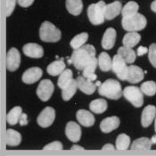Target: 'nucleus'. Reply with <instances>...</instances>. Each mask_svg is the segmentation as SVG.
Returning a JSON list of instances; mask_svg holds the SVG:
<instances>
[{
  "label": "nucleus",
  "instance_id": "39",
  "mask_svg": "<svg viewBox=\"0 0 156 156\" xmlns=\"http://www.w3.org/2000/svg\"><path fill=\"white\" fill-rule=\"evenodd\" d=\"M62 144L59 141H55V142H52L48 145H46L43 149L44 150H62Z\"/></svg>",
  "mask_w": 156,
  "mask_h": 156
},
{
  "label": "nucleus",
  "instance_id": "11",
  "mask_svg": "<svg viewBox=\"0 0 156 156\" xmlns=\"http://www.w3.org/2000/svg\"><path fill=\"white\" fill-rule=\"evenodd\" d=\"M66 136L73 143H77L81 137V129L79 124L74 121H70L67 123L65 128Z\"/></svg>",
  "mask_w": 156,
  "mask_h": 156
},
{
  "label": "nucleus",
  "instance_id": "42",
  "mask_svg": "<svg viewBox=\"0 0 156 156\" xmlns=\"http://www.w3.org/2000/svg\"><path fill=\"white\" fill-rule=\"evenodd\" d=\"M148 48H145V47H139V48H137V55H139V56H141V55H143L144 54H146L147 52H148Z\"/></svg>",
  "mask_w": 156,
  "mask_h": 156
},
{
  "label": "nucleus",
  "instance_id": "14",
  "mask_svg": "<svg viewBox=\"0 0 156 156\" xmlns=\"http://www.w3.org/2000/svg\"><path fill=\"white\" fill-rule=\"evenodd\" d=\"M120 119L117 116H112V117L105 118L102 120L100 124V129L104 133L112 132V130H115L116 129H118V127L120 126Z\"/></svg>",
  "mask_w": 156,
  "mask_h": 156
},
{
  "label": "nucleus",
  "instance_id": "43",
  "mask_svg": "<svg viewBox=\"0 0 156 156\" xmlns=\"http://www.w3.org/2000/svg\"><path fill=\"white\" fill-rule=\"evenodd\" d=\"M102 150H103V151H105H105H114V146L112 144H105V146H103Z\"/></svg>",
  "mask_w": 156,
  "mask_h": 156
},
{
  "label": "nucleus",
  "instance_id": "28",
  "mask_svg": "<svg viewBox=\"0 0 156 156\" xmlns=\"http://www.w3.org/2000/svg\"><path fill=\"white\" fill-rule=\"evenodd\" d=\"M152 140L147 137H141L133 142L130 146L131 150H143V151H148L152 147Z\"/></svg>",
  "mask_w": 156,
  "mask_h": 156
},
{
  "label": "nucleus",
  "instance_id": "17",
  "mask_svg": "<svg viewBox=\"0 0 156 156\" xmlns=\"http://www.w3.org/2000/svg\"><path fill=\"white\" fill-rule=\"evenodd\" d=\"M78 87L86 95H92L96 89V84L93 83L91 80H88L83 76H79L77 78Z\"/></svg>",
  "mask_w": 156,
  "mask_h": 156
},
{
  "label": "nucleus",
  "instance_id": "8",
  "mask_svg": "<svg viewBox=\"0 0 156 156\" xmlns=\"http://www.w3.org/2000/svg\"><path fill=\"white\" fill-rule=\"evenodd\" d=\"M55 90V86L50 80H43L38 84L37 88V95L43 102H47L50 99Z\"/></svg>",
  "mask_w": 156,
  "mask_h": 156
},
{
  "label": "nucleus",
  "instance_id": "4",
  "mask_svg": "<svg viewBox=\"0 0 156 156\" xmlns=\"http://www.w3.org/2000/svg\"><path fill=\"white\" fill-rule=\"evenodd\" d=\"M105 3L101 0L98 3L91 4L87 7V16L90 23L94 25H99L105 22Z\"/></svg>",
  "mask_w": 156,
  "mask_h": 156
},
{
  "label": "nucleus",
  "instance_id": "22",
  "mask_svg": "<svg viewBox=\"0 0 156 156\" xmlns=\"http://www.w3.org/2000/svg\"><path fill=\"white\" fill-rule=\"evenodd\" d=\"M65 62L63 61V58H60L58 60L55 61L51 62L47 68L48 74L51 76H57L60 75L62 72L65 70Z\"/></svg>",
  "mask_w": 156,
  "mask_h": 156
},
{
  "label": "nucleus",
  "instance_id": "32",
  "mask_svg": "<svg viewBox=\"0 0 156 156\" xmlns=\"http://www.w3.org/2000/svg\"><path fill=\"white\" fill-rule=\"evenodd\" d=\"M23 113V110L21 106H15L7 113V117L6 120L8 124L10 125H15L17 122H19L21 115Z\"/></svg>",
  "mask_w": 156,
  "mask_h": 156
},
{
  "label": "nucleus",
  "instance_id": "9",
  "mask_svg": "<svg viewBox=\"0 0 156 156\" xmlns=\"http://www.w3.org/2000/svg\"><path fill=\"white\" fill-rule=\"evenodd\" d=\"M55 119V109L48 106L44 109L37 117V124L42 128H48L51 126Z\"/></svg>",
  "mask_w": 156,
  "mask_h": 156
},
{
  "label": "nucleus",
  "instance_id": "6",
  "mask_svg": "<svg viewBox=\"0 0 156 156\" xmlns=\"http://www.w3.org/2000/svg\"><path fill=\"white\" fill-rule=\"evenodd\" d=\"M144 93L141 88L134 86H128L123 90L124 97L132 104L135 107H141L144 104Z\"/></svg>",
  "mask_w": 156,
  "mask_h": 156
},
{
  "label": "nucleus",
  "instance_id": "7",
  "mask_svg": "<svg viewBox=\"0 0 156 156\" xmlns=\"http://www.w3.org/2000/svg\"><path fill=\"white\" fill-rule=\"evenodd\" d=\"M128 66L127 62L120 55H115L112 58V72L116 74L118 79L120 80H127L128 75Z\"/></svg>",
  "mask_w": 156,
  "mask_h": 156
},
{
  "label": "nucleus",
  "instance_id": "18",
  "mask_svg": "<svg viewBox=\"0 0 156 156\" xmlns=\"http://www.w3.org/2000/svg\"><path fill=\"white\" fill-rule=\"evenodd\" d=\"M116 30L113 28H108L103 37L102 39V47L104 49L110 50L114 47L116 40Z\"/></svg>",
  "mask_w": 156,
  "mask_h": 156
},
{
  "label": "nucleus",
  "instance_id": "30",
  "mask_svg": "<svg viewBox=\"0 0 156 156\" xmlns=\"http://www.w3.org/2000/svg\"><path fill=\"white\" fill-rule=\"evenodd\" d=\"M107 102L105 99H95L89 104V108L90 110L95 112L96 114H100L105 112L107 110Z\"/></svg>",
  "mask_w": 156,
  "mask_h": 156
},
{
  "label": "nucleus",
  "instance_id": "24",
  "mask_svg": "<svg viewBox=\"0 0 156 156\" xmlns=\"http://www.w3.org/2000/svg\"><path fill=\"white\" fill-rule=\"evenodd\" d=\"M22 141V136L21 134L11 129H8L5 133V143L7 145L10 146H16L21 143Z\"/></svg>",
  "mask_w": 156,
  "mask_h": 156
},
{
  "label": "nucleus",
  "instance_id": "36",
  "mask_svg": "<svg viewBox=\"0 0 156 156\" xmlns=\"http://www.w3.org/2000/svg\"><path fill=\"white\" fill-rule=\"evenodd\" d=\"M141 90L144 95L153 96L156 94V83L154 81H146L141 85Z\"/></svg>",
  "mask_w": 156,
  "mask_h": 156
},
{
  "label": "nucleus",
  "instance_id": "5",
  "mask_svg": "<svg viewBox=\"0 0 156 156\" xmlns=\"http://www.w3.org/2000/svg\"><path fill=\"white\" fill-rule=\"evenodd\" d=\"M146 18L141 13H136L130 17H122L121 24L127 31H138L145 28Z\"/></svg>",
  "mask_w": 156,
  "mask_h": 156
},
{
  "label": "nucleus",
  "instance_id": "29",
  "mask_svg": "<svg viewBox=\"0 0 156 156\" xmlns=\"http://www.w3.org/2000/svg\"><path fill=\"white\" fill-rule=\"evenodd\" d=\"M118 54L124 60L126 61L127 63H133L136 60V53H135V51L133 50L132 48H128V47H125V46L119 48Z\"/></svg>",
  "mask_w": 156,
  "mask_h": 156
},
{
  "label": "nucleus",
  "instance_id": "10",
  "mask_svg": "<svg viewBox=\"0 0 156 156\" xmlns=\"http://www.w3.org/2000/svg\"><path fill=\"white\" fill-rule=\"evenodd\" d=\"M21 63V55L19 51L15 48H11L6 55V67L10 72L16 71Z\"/></svg>",
  "mask_w": 156,
  "mask_h": 156
},
{
  "label": "nucleus",
  "instance_id": "26",
  "mask_svg": "<svg viewBox=\"0 0 156 156\" xmlns=\"http://www.w3.org/2000/svg\"><path fill=\"white\" fill-rule=\"evenodd\" d=\"M140 39H141V36L136 31H129L124 36L122 42L125 47L132 48L139 43Z\"/></svg>",
  "mask_w": 156,
  "mask_h": 156
},
{
  "label": "nucleus",
  "instance_id": "13",
  "mask_svg": "<svg viewBox=\"0 0 156 156\" xmlns=\"http://www.w3.org/2000/svg\"><path fill=\"white\" fill-rule=\"evenodd\" d=\"M23 50L24 55L30 58H41L44 55L43 48L36 43L26 44Z\"/></svg>",
  "mask_w": 156,
  "mask_h": 156
},
{
  "label": "nucleus",
  "instance_id": "40",
  "mask_svg": "<svg viewBox=\"0 0 156 156\" xmlns=\"http://www.w3.org/2000/svg\"><path fill=\"white\" fill-rule=\"evenodd\" d=\"M17 2L22 7H29L33 4L34 0H17Z\"/></svg>",
  "mask_w": 156,
  "mask_h": 156
},
{
  "label": "nucleus",
  "instance_id": "21",
  "mask_svg": "<svg viewBox=\"0 0 156 156\" xmlns=\"http://www.w3.org/2000/svg\"><path fill=\"white\" fill-rule=\"evenodd\" d=\"M97 64H98V59L96 58V57H94L92 59V61L83 69V72H82L83 73V77H85L86 79H87L88 80H91V81L96 80L97 76H96L95 72H96Z\"/></svg>",
  "mask_w": 156,
  "mask_h": 156
},
{
  "label": "nucleus",
  "instance_id": "47",
  "mask_svg": "<svg viewBox=\"0 0 156 156\" xmlns=\"http://www.w3.org/2000/svg\"><path fill=\"white\" fill-rule=\"evenodd\" d=\"M96 86H98V87H99V86H100V85L102 84V83H101V82H100V81H96Z\"/></svg>",
  "mask_w": 156,
  "mask_h": 156
},
{
  "label": "nucleus",
  "instance_id": "23",
  "mask_svg": "<svg viewBox=\"0 0 156 156\" xmlns=\"http://www.w3.org/2000/svg\"><path fill=\"white\" fill-rule=\"evenodd\" d=\"M67 11L72 15H80L83 9V3L81 0H66Z\"/></svg>",
  "mask_w": 156,
  "mask_h": 156
},
{
  "label": "nucleus",
  "instance_id": "27",
  "mask_svg": "<svg viewBox=\"0 0 156 156\" xmlns=\"http://www.w3.org/2000/svg\"><path fill=\"white\" fill-rule=\"evenodd\" d=\"M78 88V83H77V80H73L67 85L64 88H62V97L64 101H69L72 96H74V94L76 93Z\"/></svg>",
  "mask_w": 156,
  "mask_h": 156
},
{
  "label": "nucleus",
  "instance_id": "16",
  "mask_svg": "<svg viewBox=\"0 0 156 156\" xmlns=\"http://www.w3.org/2000/svg\"><path fill=\"white\" fill-rule=\"evenodd\" d=\"M78 121L84 127H91L95 124V116L87 110H79L76 114Z\"/></svg>",
  "mask_w": 156,
  "mask_h": 156
},
{
  "label": "nucleus",
  "instance_id": "41",
  "mask_svg": "<svg viewBox=\"0 0 156 156\" xmlns=\"http://www.w3.org/2000/svg\"><path fill=\"white\" fill-rule=\"evenodd\" d=\"M20 125L21 126H25L28 124V120H27V114L26 113H22L21 118H20Z\"/></svg>",
  "mask_w": 156,
  "mask_h": 156
},
{
  "label": "nucleus",
  "instance_id": "20",
  "mask_svg": "<svg viewBox=\"0 0 156 156\" xmlns=\"http://www.w3.org/2000/svg\"><path fill=\"white\" fill-rule=\"evenodd\" d=\"M122 11V5L120 1H114L111 4L106 5L105 10V16L107 20H112Z\"/></svg>",
  "mask_w": 156,
  "mask_h": 156
},
{
  "label": "nucleus",
  "instance_id": "15",
  "mask_svg": "<svg viewBox=\"0 0 156 156\" xmlns=\"http://www.w3.org/2000/svg\"><path fill=\"white\" fill-rule=\"evenodd\" d=\"M144 72L140 67L136 65H130L128 68L127 80L133 84L138 83L144 79Z\"/></svg>",
  "mask_w": 156,
  "mask_h": 156
},
{
  "label": "nucleus",
  "instance_id": "35",
  "mask_svg": "<svg viewBox=\"0 0 156 156\" xmlns=\"http://www.w3.org/2000/svg\"><path fill=\"white\" fill-rule=\"evenodd\" d=\"M72 72L70 69H66L60 74L58 79V87L60 88H64L72 80Z\"/></svg>",
  "mask_w": 156,
  "mask_h": 156
},
{
  "label": "nucleus",
  "instance_id": "1",
  "mask_svg": "<svg viewBox=\"0 0 156 156\" xmlns=\"http://www.w3.org/2000/svg\"><path fill=\"white\" fill-rule=\"evenodd\" d=\"M94 57H96V48L94 46L84 45L73 51L72 57L68 60V62L72 63L77 70L83 71V69Z\"/></svg>",
  "mask_w": 156,
  "mask_h": 156
},
{
  "label": "nucleus",
  "instance_id": "34",
  "mask_svg": "<svg viewBox=\"0 0 156 156\" xmlns=\"http://www.w3.org/2000/svg\"><path fill=\"white\" fill-rule=\"evenodd\" d=\"M88 39V34L87 32H83L75 36L70 42V45L73 49H78L84 46V44Z\"/></svg>",
  "mask_w": 156,
  "mask_h": 156
},
{
  "label": "nucleus",
  "instance_id": "48",
  "mask_svg": "<svg viewBox=\"0 0 156 156\" xmlns=\"http://www.w3.org/2000/svg\"><path fill=\"white\" fill-rule=\"evenodd\" d=\"M154 130L156 132V117H155V121H154Z\"/></svg>",
  "mask_w": 156,
  "mask_h": 156
},
{
  "label": "nucleus",
  "instance_id": "38",
  "mask_svg": "<svg viewBox=\"0 0 156 156\" xmlns=\"http://www.w3.org/2000/svg\"><path fill=\"white\" fill-rule=\"evenodd\" d=\"M17 0H6L5 2V11H6V16L9 17L13 12L15 5H16Z\"/></svg>",
  "mask_w": 156,
  "mask_h": 156
},
{
  "label": "nucleus",
  "instance_id": "37",
  "mask_svg": "<svg viewBox=\"0 0 156 156\" xmlns=\"http://www.w3.org/2000/svg\"><path fill=\"white\" fill-rule=\"evenodd\" d=\"M148 58L152 65L156 68V44L154 43L149 47L148 50Z\"/></svg>",
  "mask_w": 156,
  "mask_h": 156
},
{
  "label": "nucleus",
  "instance_id": "3",
  "mask_svg": "<svg viewBox=\"0 0 156 156\" xmlns=\"http://www.w3.org/2000/svg\"><path fill=\"white\" fill-rule=\"evenodd\" d=\"M39 37L45 42L55 43L61 39V30L50 22H44L39 29Z\"/></svg>",
  "mask_w": 156,
  "mask_h": 156
},
{
  "label": "nucleus",
  "instance_id": "2",
  "mask_svg": "<svg viewBox=\"0 0 156 156\" xmlns=\"http://www.w3.org/2000/svg\"><path fill=\"white\" fill-rule=\"evenodd\" d=\"M98 93L102 96H105L112 100H118L123 95L120 82L112 79H109L100 85L98 87Z\"/></svg>",
  "mask_w": 156,
  "mask_h": 156
},
{
  "label": "nucleus",
  "instance_id": "19",
  "mask_svg": "<svg viewBox=\"0 0 156 156\" xmlns=\"http://www.w3.org/2000/svg\"><path fill=\"white\" fill-rule=\"evenodd\" d=\"M156 107L154 105H147L143 110L141 115V123L144 128H147L151 125L153 120L155 119Z\"/></svg>",
  "mask_w": 156,
  "mask_h": 156
},
{
  "label": "nucleus",
  "instance_id": "12",
  "mask_svg": "<svg viewBox=\"0 0 156 156\" xmlns=\"http://www.w3.org/2000/svg\"><path fill=\"white\" fill-rule=\"evenodd\" d=\"M43 75V71L38 67H32L25 71L23 74L22 80L26 84H32L37 82Z\"/></svg>",
  "mask_w": 156,
  "mask_h": 156
},
{
  "label": "nucleus",
  "instance_id": "33",
  "mask_svg": "<svg viewBox=\"0 0 156 156\" xmlns=\"http://www.w3.org/2000/svg\"><path fill=\"white\" fill-rule=\"evenodd\" d=\"M130 137L126 134H120L116 139V149L118 151H125L129 147Z\"/></svg>",
  "mask_w": 156,
  "mask_h": 156
},
{
  "label": "nucleus",
  "instance_id": "25",
  "mask_svg": "<svg viewBox=\"0 0 156 156\" xmlns=\"http://www.w3.org/2000/svg\"><path fill=\"white\" fill-rule=\"evenodd\" d=\"M98 66L101 71L107 72L112 67V61L106 52H102L98 56Z\"/></svg>",
  "mask_w": 156,
  "mask_h": 156
},
{
  "label": "nucleus",
  "instance_id": "46",
  "mask_svg": "<svg viewBox=\"0 0 156 156\" xmlns=\"http://www.w3.org/2000/svg\"><path fill=\"white\" fill-rule=\"evenodd\" d=\"M151 140H152V143H153V144H156V135L155 136H154L151 138Z\"/></svg>",
  "mask_w": 156,
  "mask_h": 156
},
{
  "label": "nucleus",
  "instance_id": "44",
  "mask_svg": "<svg viewBox=\"0 0 156 156\" xmlns=\"http://www.w3.org/2000/svg\"><path fill=\"white\" fill-rule=\"evenodd\" d=\"M151 9L156 12V0H154L152 4H151Z\"/></svg>",
  "mask_w": 156,
  "mask_h": 156
},
{
  "label": "nucleus",
  "instance_id": "45",
  "mask_svg": "<svg viewBox=\"0 0 156 156\" xmlns=\"http://www.w3.org/2000/svg\"><path fill=\"white\" fill-rule=\"evenodd\" d=\"M76 149H79V150H84L83 147L81 146H79V145H73L72 147V150H76Z\"/></svg>",
  "mask_w": 156,
  "mask_h": 156
},
{
  "label": "nucleus",
  "instance_id": "31",
  "mask_svg": "<svg viewBox=\"0 0 156 156\" xmlns=\"http://www.w3.org/2000/svg\"><path fill=\"white\" fill-rule=\"evenodd\" d=\"M138 9H139V5H138L137 3H136L134 1H129L122 8V11H121L122 16L123 17H130V16H133V15H135V14L137 13Z\"/></svg>",
  "mask_w": 156,
  "mask_h": 156
}]
</instances>
